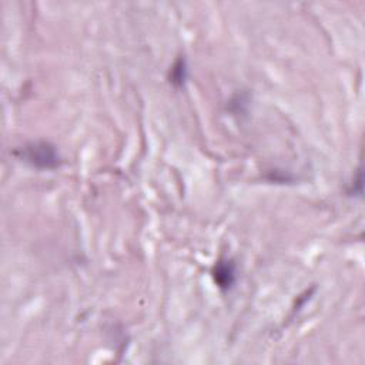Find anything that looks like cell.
Here are the masks:
<instances>
[{
  "instance_id": "obj_1",
  "label": "cell",
  "mask_w": 365,
  "mask_h": 365,
  "mask_svg": "<svg viewBox=\"0 0 365 365\" xmlns=\"http://www.w3.org/2000/svg\"><path fill=\"white\" fill-rule=\"evenodd\" d=\"M15 154L36 169L53 170L60 165V156L56 147L47 142H33L17 149Z\"/></svg>"
},
{
  "instance_id": "obj_2",
  "label": "cell",
  "mask_w": 365,
  "mask_h": 365,
  "mask_svg": "<svg viewBox=\"0 0 365 365\" xmlns=\"http://www.w3.org/2000/svg\"><path fill=\"white\" fill-rule=\"evenodd\" d=\"M213 278L218 285V288H221L223 291L231 290L237 280L236 264L231 260H225V258L218 260L213 267Z\"/></svg>"
},
{
  "instance_id": "obj_3",
  "label": "cell",
  "mask_w": 365,
  "mask_h": 365,
  "mask_svg": "<svg viewBox=\"0 0 365 365\" xmlns=\"http://www.w3.org/2000/svg\"><path fill=\"white\" fill-rule=\"evenodd\" d=\"M188 76V69H187V60L180 56L174 64L170 68L169 72V80L174 87H183Z\"/></svg>"
}]
</instances>
